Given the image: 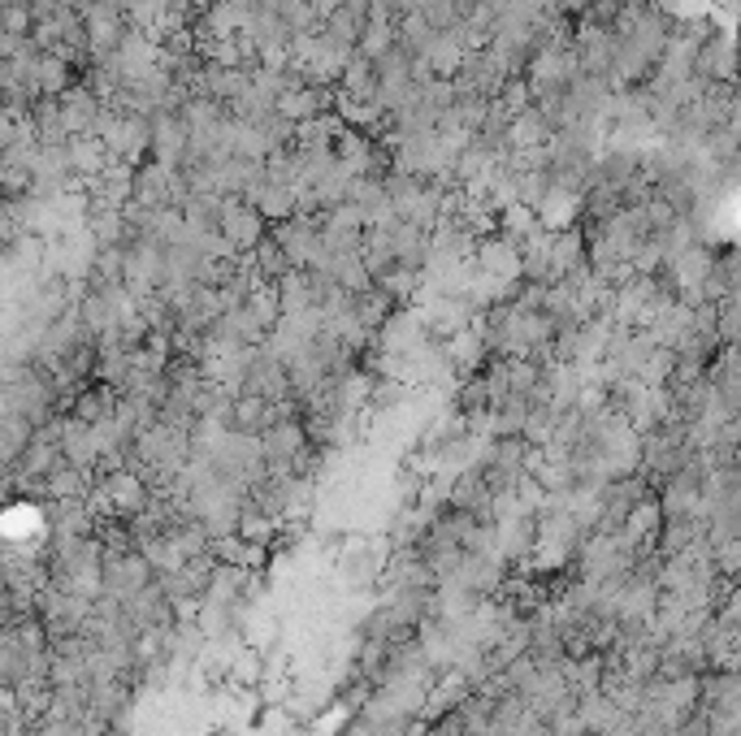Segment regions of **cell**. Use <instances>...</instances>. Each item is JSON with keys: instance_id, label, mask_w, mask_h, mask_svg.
I'll return each mask as SVG.
<instances>
[{"instance_id": "obj_1", "label": "cell", "mask_w": 741, "mask_h": 736, "mask_svg": "<svg viewBox=\"0 0 741 736\" xmlns=\"http://www.w3.org/2000/svg\"><path fill=\"white\" fill-rule=\"evenodd\" d=\"M61 126L78 135V130H91L96 126V100L87 91H61Z\"/></svg>"}, {"instance_id": "obj_2", "label": "cell", "mask_w": 741, "mask_h": 736, "mask_svg": "<svg viewBox=\"0 0 741 736\" xmlns=\"http://www.w3.org/2000/svg\"><path fill=\"white\" fill-rule=\"evenodd\" d=\"M87 39H91V48H113L117 44V13L109 5H96L87 13Z\"/></svg>"}, {"instance_id": "obj_3", "label": "cell", "mask_w": 741, "mask_h": 736, "mask_svg": "<svg viewBox=\"0 0 741 736\" xmlns=\"http://www.w3.org/2000/svg\"><path fill=\"white\" fill-rule=\"evenodd\" d=\"M31 74H35V87L52 91V96H61V91H65V65L57 57H39Z\"/></svg>"}]
</instances>
